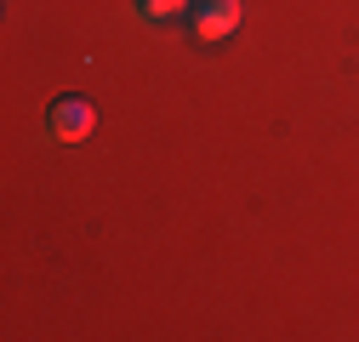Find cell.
I'll return each mask as SVG.
<instances>
[{
	"label": "cell",
	"instance_id": "cell-1",
	"mask_svg": "<svg viewBox=\"0 0 359 342\" xmlns=\"http://www.w3.org/2000/svg\"><path fill=\"white\" fill-rule=\"evenodd\" d=\"M183 23H189L194 40H205V46H211V40H229L245 23V0H194Z\"/></svg>",
	"mask_w": 359,
	"mask_h": 342
},
{
	"label": "cell",
	"instance_id": "cell-2",
	"mask_svg": "<svg viewBox=\"0 0 359 342\" xmlns=\"http://www.w3.org/2000/svg\"><path fill=\"white\" fill-rule=\"evenodd\" d=\"M52 137L57 143H80V137H92L97 132V103L86 97V92H63L57 103H52Z\"/></svg>",
	"mask_w": 359,
	"mask_h": 342
},
{
	"label": "cell",
	"instance_id": "cell-3",
	"mask_svg": "<svg viewBox=\"0 0 359 342\" xmlns=\"http://www.w3.org/2000/svg\"><path fill=\"white\" fill-rule=\"evenodd\" d=\"M189 6H194V0H137V12H143L149 23H171V18H189Z\"/></svg>",
	"mask_w": 359,
	"mask_h": 342
}]
</instances>
